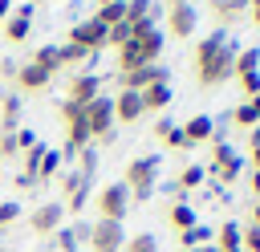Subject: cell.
Returning <instances> with one entry per match:
<instances>
[{
    "instance_id": "obj_19",
    "label": "cell",
    "mask_w": 260,
    "mask_h": 252,
    "mask_svg": "<svg viewBox=\"0 0 260 252\" xmlns=\"http://www.w3.org/2000/svg\"><path fill=\"white\" fill-rule=\"evenodd\" d=\"M183 138H187V146H195V142H207V138H215V122L207 118V114H195V118H187L183 126Z\"/></svg>"
},
{
    "instance_id": "obj_31",
    "label": "cell",
    "mask_w": 260,
    "mask_h": 252,
    "mask_svg": "<svg viewBox=\"0 0 260 252\" xmlns=\"http://www.w3.org/2000/svg\"><path fill=\"white\" fill-rule=\"evenodd\" d=\"M57 171H61V154H57V150H45V159H41V167H37V183H49Z\"/></svg>"
},
{
    "instance_id": "obj_58",
    "label": "cell",
    "mask_w": 260,
    "mask_h": 252,
    "mask_svg": "<svg viewBox=\"0 0 260 252\" xmlns=\"http://www.w3.org/2000/svg\"><path fill=\"white\" fill-rule=\"evenodd\" d=\"M0 248H4V244H0Z\"/></svg>"
},
{
    "instance_id": "obj_26",
    "label": "cell",
    "mask_w": 260,
    "mask_h": 252,
    "mask_svg": "<svg viewBox=\"0 0 260 252\" xmlns=\"http://www.w3.org/2000/svg\"><path fill=\"white\" fill-rule=\"evenodd\" d=\"M93 20L106 24V28L122 24V20H126V0H118V4H98V16H93Z\"/></svg>"
},
{
    "instance_id": "obj_44",
    "label": "cell",
    "mask_w": 260,
    "mask_h": 252,
    "mask_svg": "<svg viewBox=\"0 0 260 252\" xmlns=\"http://www.w3.org/2000/svg\"><path fill=\"white\" fill-rule=\"evenodd\" d=\"M16 69H20L16 61H8V57L0 61V77H4V81H12V77H16Z\"/></svg>"
},
{
    "instance_id": "obj_52",
    "label": "cell",
    "mask_w": 260,
    "mask_h": 252,
    "mask_svg": "<svg viewBox=\"0 0 260 252\" xmlns=\"http://www.w3.org/2000/svg\"><path fill=\"white\" fill-rule=\"evenodd\" d=\"M252 163H256V171H260V146H256V150H252Z\"/></svg>"
},
{
    "instance_id": "obj_35",
    "label": "cell",
    "mask_w": 260,
    "mask_h": 252,
    "mask_svg": "<svg viewBox=\"0 0 260 252\" xmlns=\"http://www.w3.org/2000/svg\"><path fill=\"white\" fill-rule=\"evenodd\" d=\"M53 244H57L61 252H77V240H73V228H65V224H61V228L53 232Z\"/></svg>"
},
{
    "instance_id": "obj_3",
    "label": "cell",
    "mask_w": 260,
    "mask_h": 252,
    "mask_svg": "<svg viewBox=\"0 0 260 252\" xmlns=\"http://www.w3.org/2000/svg\"><path fill=\"white\" fill-rule=\"evenodd\" d=\"M61 118H65V150H61V159L65 154H81V150H89V126H85V114H81V106H73V102H61Z\"/></svg>"
},
{
    "instance_id": "obj_25",
    "label": "cell",
    "mask_w": 260,
    "mask_h": 252,
    "mask_svg": "<svg viewBox=\"0 0 260 252\" xmlns=\"http://www.w3.org/2000/svg\"><path fill=\"white\" fill-rule=\"evenodd\" d=\"M28 61H32L37 69H45L49 77H53V73L61 69V57H57V45H41V49H37V53H32Z\"/></svg>"
},
{
    "instance_id": "obj_55",
    "label": "cell",
    "mask_w": 260,
    "mask_h": 252,
    "mask_svg": "<svg viewBox=\"0 0 260 252\" xmlns=\"http://www.w3.org/2000/svg\"><path fill=\"white\" fill-rule=\"evenodd\" d=\"M98 4H118V0H98Z\"/></svg>"
},
{
    "instance_id": "obj_40",
    "label": "cell",
    "mask_w": 260,
    "mask_h": 252,
    "mask_svg": "<svg viewBox=\"0 0 260 252\" xmlns=\"http://www.w3.org/2000/svg\"><path fill=\"white\" fill-rule=\"evenodd\" d=\"M93 171H98V154H93V150H81V175L93 179Z\"/></svg>"
},
{
    "instance_id": "obj_7",
    "label": "cell",
    "mask_w": 260,
    "mask_h": 252,
    "mask_svg": "<svg viewBox=\"0 0 260 252\" xmlns=\"http://www.w3.org/2000/svg\"><path fill=\"white\" fill-rule=\"evenodd\" d=\"M126 248V232H122V224H114V219H98L93 228H89V252H122Z\"/></svg>"
},
{
    "instance_id": "obj_9",
    "label": "cell",
    "mask_w": 260,
    "mask_h": 252,
    "mask_svg": "<svg viewBox=\"0 0 260 252\" xmlns=\"http://www.w3.org/2000/svg\"><path fill=\"white\" fill-rule=\"evenodd\" d=\"M61 219H65V203L49 199V203L32 207V215H28V228H32V236H53V232L61 228Z\"/></svg>"
},
{
    "instance_id": "obj_23",
    "label": "cell",
    "mask_w": 260,
    "mask_h": 252,
    "mask_svg": "<svg viewBox=\"0 0 260 252\" xmlns=\"http://www.w3.org/2000/svg\"><path fill=\"white\" fill-rule=\"evenodd\" d=\"M179 244H183V252H195V248L211 244V228H207V224H195V228L179 232Z\"/></svg>"
},
{
    "instance_id": "obj_17",
    "label": "cell",
    "mask_w": 260,
    "mask_h": 252,
    "mask_svg": "<svg viewBox=\"0 0 260 252\" xmlns=\"http://www.w3.org/2000/svg\"><path fill=\"white\" fill-rule=\"evenodd\" d=\"M12 85H16V93H37V89H45V85H49V73H45V69H37L32 61H24V65L16 69V77H12Z\"/></svg>"
},
{
    "instance_id": "obj_20",
    "label": "cell",
    "mask_w": 260,
    "mask_h": 252,
    "mask_svg": "<svg viewBox=\"0 0 260 252\" xmlns=\"http://www.w3.org/2000/svg\"><path fill=\"white\" fill-rule=\"evenodd\" d=\"M16 122H20V93L12 89V93L0 98V134H12Z\"/></svg>"
},
{
    "instance_id": "obj_24",
    "label": "cell",
    "mask_w": 260,
    "mask_h": 252,
    "mask_svg": "<svg viewBox=\"0 0 260 252\" xmlns=\"http://www.w3.org/2000/svg\"><path fill=\"white\" fill-rule=\"evenodd\" d=\"M215 248H219V252H244V248H240V224H232V219L219 224V232H215Z\"/></svg>"
},
{
    "instance_id": "obj_14",
    "label": "cell",
    "mask_w": 260,
    "mask_h": 252,
    "mask_svg": "<svg viewBox=\"0 0 260 252\" xmlns=\"http://www.w3.org/2000/svg\"><path fill=\"white\" fill-rule=\"evenodd\" d=\"M61 191H65V211H81L89 199V179L81 171H69V175H61Z\"/></svg>"
},
{
    "instance_id": "obj_15",
    "label": "cell",
    "mask_w": 260,
    "mask_h": 252,
    "mask_svg": "<svg viewBox=\"0 0 260 252\" xmlns=\"http://www.w3.org/2000/svg\"><path fill=\"white\" fill-rule=\"evenodd\" d=\"M146 110H142V93H134V89H118L114 93V122H122V126H130V122H138Z\"/></svg>"
},
{
    "instance_id": "obj_51",
    "label": "cell",
    "mask_w": 260,
    "mask_h": 252,
    "mask_svg": "<svg viewBox=\"0 0 260 252\" xmlns=\"http://www.w3.org/2000/svg\"><path fill=\"white\" fill-rule=\"evenodd\" d=\"M252 191H260V171H256V175H252Z\"/></svg>"
},
{
    "instance_id": "obj_5",
    "label": "cell",
    "mask_w": 260,
    "mask_h": 252,
    "mask_svg": "<svg viewBox=\"0 0 260 252\" xmlns=\"http://www.w3.org/2000/svg\"><path fill=\"white\" fill-rule=\"evenodd\" d=\"M236 53H240V49H236V41H228V45H223V49H219L203 69H195L199 85H219V81H228V77H232V65H236Z\"/></svg>"
},
{
    "instance_id": "obj_42",
    "label": "cell",
    "mask_w": 260,
    "mask_h": 252,
    "mask_svg": "<svg viewBox=\"0 0 260 252\" xmlns=\"http://www.w3.org/2000/svg\"><path fill=\"white\" fill-rule=\"evenodd\" d=\"M16 146H20V154L32 150V146H37V134H32V130H16Z\"/></svg>"
},
{
    "instance_id": "obj_59",
    "label": "cell",
    "mask_w": 260,
    "mask_h": 252,
    "mask_svg": "<svg viewBox=\"0 0 260 252\" xmlns=\"http://www.w3.org/2000/svg\"><path fill=\"white\" fill-rule=\"evenodd\" d=\"M0 252H4V248H0Z\"/></svg>"
},
{
    "instance_id": "obj_18",
    "label": "cell",
    "mask_w": 260,
    "mask_h": 252,
    "mask_svg": "<svg viewBox=\"0 0 260 252\" xmlns=\"http://www.w3.org/2000/svg\"><path fill=\"white\" fill-rule=\"evenodd\" d=\"M228 41H232V37H228V28H215V33H207V37L195 45V69H203V65H207V61H211V57H215V53H219Z\"/></svg>"
},
{
    "instance_id": "obj_34",
    "label": "cell",
    "mask_w": 260,
    "mask_h": 252,
    "mask_svg": "<svg viewBox=\"0 0 260 252\" xmlns=\"http://www.w3.org/2000/svg\"><path fill=\"white\" fill-rule=\"evenodd\" d=\"M130 37H134V24H126V20H122V24H114V28H110V41H106V45L122 49V45H126Z\"/></svg>"
},
{
    "instance_id": "obj_13",
    "label": "cell",
    "mask_w": 260,
    "mask_h": 252,
    "mask_svg": "<svg viewBox=\"0 0 260 252\" xmlns=\"http://www.w3.org/2000/svg\"><path fill=\"white\" fill-rule=\"evenodd\" d=\"M98 93H102V77H98V73H77V77L69 81L65 102H73V106H81V110H85V106H89Z\"/></svg>"
},
{
    "instance_id": "obj_29",
    "label": "cell",
    "mask_w": 260,
    "mask_h": 252,
    "mask_svg": "<svg viewBox=\"0 0 260 252\" xmlns=\"http://www.w3.org/2000/svg\"><path fill=\"white\" fill-rule=\"evenodd\" d=\"M199 183H203V167H183L179 179H175V191L183 195V191H195Z\"/></svg>"
},
{
    "instance_id": "obj_22",
    "label": "cell",
    "mask_w": 260,
    "mask_h": 252,
    "mask_svg": "<svg viewBox=\"0 0 260 252\" xmlns=\"http://www.w3.org/2000/svg\"><path fill=\"white\" fill-rule=\"evenodd\" d=\"M211 12H215V20L228 28V24H236V20L248 12V0H211Z\"/></svg>"
},
{
    "instance_id": "obj_50",
    "label": "cell",
    "mask_w": 260,
    "mask_h": 252,
    "mask_svg": "<svg viewBox=\"0 0 260 252\" xmlns=\"http://www.w3.org/2000/svg\"><path fill=\"white\" fill-rule=\"evenodd\" d=\"M167 8H179V4H191V0H162Z\"/></svg>"
},
{
    "instance_id": "obj_21",
    "label": "cell",
    "mask_w": 260,
    "mask_h": 252,
    "mask_svg": "<svg viewBox=\"0 0 260 252\" xmlns=\"http://www.w3.org/2000/svg\"><path fill=\"white\" fill-rule=\"evenodd\" d=\"M167 106H171V81H158V85L142 89V110H146V114H158V110H167Z\"/></svg>"
},
{
    "instance_id": "obj_39",
    "label": "cell",
    "mask_w": 260,
    "mask_h": 252,
    "mask_svg": "<svg viewBox=\"0 0 260 252\" xmlns=\"http://www.w3.org/2000/svg\"><path fill=\"white\" fill-rule=\"evenodd\" d=\"M162 142H167L171 150H183V146H187V138H183V130H179V126H171V130L162 134Z\"/></svg>"
},
{
    "instance_id": "obj_54",
    "label": "cell",
    "mask_w": 260,
    "mask_h": 252,
    "mask_svg": "<svg viewBox=\"0 0 260 252\" xmlns=\"http://www.w3.org/2000/svg\"><path fill=\"white\" fill-rule=\"evenodd\" d=\"M195 252H219V248H215V244H203V248H195Z\"/></svg>"
},
{
    "instance_id": "obj_32",
    "label": "cell",
    "mask_w": 260,
    "mask_h": 252,
    "mask_svg": "<svg viewBox=\"0 0 260 252\" xmlns=\"http://www.w3.org/2000/svg\"><path fill=\"white\" fill-rule=\"evenodd\" d=\"M122 252H158V240L150 236V232H138V236H130L126 240V248Z\"/></svg>"
},
{
    "instance_id": "obj_46",
    "label": "cell",
    "mask_w": 260,
    "mask_h": 252,
    "mask_svg": "<svg viewBox=\"0 0 260 252\" xmlns=\"http://www.w3.org/2000/svg\"><path fill=\"white\" fill-rule=\"evenodd\" d=\"M248 146H252V150L260 146V126H252V130H248Z\"/></svg>"
},
{
    "instance_id": "obj_8",
    "label": "cell",
    "mask_w": 260,
    "mask_h": 252,
    "mask_svg": "<svg viewBox=\"0 0 260 252\" xmlns=\"http://www.w3.org/2000/svg\"><path fill=\"white\" fill-rule=\"evenodd\" d=\"M118 81H122V89L142 93V89H150V85H158V81H171V73H167V65H138V69H130V73H118Z\"/></svg>"
},
{
    "instance_id": "obj_1",
    "label": "cell",
    "mask_w": 260,
    "mask_h": 252,
    "mask_svg": "<svg viewBox=\"0 0 260 252\" xmlns=\"http://www.w3.org/2000/svg\"><path fill=\"white\" fill-rule=\"evenodd\" d=\"M154 179H158V154H138V159L126 163L122 183H126L130 199H150L154 195Z\"/></svg>"
},
{
    "instance_id": "obj_6",
    "label": "cell",
    "mask_w": 260,
    "mask_h": 252,
    "mask_svg": "<svg viewBox=\"0 0 260 252\" xmlns=\"http://www.w3.org/2000/svg\"><path fill=\"white\" fill-rule=\"evenodd\" d=\"M162 28H154L150 20L146 24H134V37H130V45L138 49V57H142V65H158V57H162Z\"/></svg>"
},
{
    "instance_id": "obj_4",
    "label": "cell",
    "mask_w": 260,
    "mask_h": 252,
    "mask_svg": "<svg viewBox=\"0 0 260 252\" xmlns=\"http://www.w3.org/2000/svg\"><path fill=\"white\" fill-rule=\"evenodd\" d=\"M126 211H130V191H126V183H106V187L98 191V215L122 224Z\"/></svg>"
},
{
    "instance_id": "obj_41",
    "label": "cell",
    "mask_w": 260,
    "mask_h": 252,
    "mask_svg": "<svg viewBox=\"0 0 260 252\" xmlns=\"http://www.w3.org/2000/svg\"><path fill=\"white\" fill-rule=\"evenodd\" d=\"M16 215H20V203H0V228H8Z\"/></svg>"
},
{
    "instance_id": "obj_38",
    "label": "cell",
    "mask_w": 260,
    "mask_h": 252,
    "mask_svg": "<svg viewBox=\"0 0 260 252\" xmlns=\"http://www.w3.org/2000/svg\"><path fill=\"white\" fill-rule=\"evenodd\" d=\"M236 81H240L244 93H252V98L260 93V69H256V73H244V77H236Z\"/></svg>"
},
{
    "instance_id": "obj_28",
    "label": "cell",
    "mask_w": 260,
    "mask_h": 252,
    "mask_svg": "<svg viewBox=\"0 0 260 252\" xmlns=\"http://www.w3.org/2000/svg\"><path fill=\"white\" fill-rule=\"evenodd\" d=\"M167 219H171V228H175V232H187V228H195V211H191L183 199H179V203L167 211Z\"/></svg>"
},
{
    "instance_id": "obj_37",
    "label": "cell",
    "mask_w": 260,
    "mask_h": 252,
    "mask_svg": "<svg viewBox=\"0 0 260 252\" xmlns=\"http://www.w3.org/2000/svg\"><path fill=\"white\" fill-rule=\"evenodd\" d=\"M20 146H16V130L12 134H0V159H16Z\"/></svg>"
},
{
    "instance_id": "obj_56",
    "label": "cell",
    "mask_w": 260,
    "mask_h": 252,
    "mask_svg": "<svg viewBox=\"0 0 260 252\" xmlns=\"http://www.w3.org/2000/svg\"><path fill=\"white\" fill-rule=\"evenodd\" d=\"M256 4H260V0H248V8H256Z\"/></svg>"
},
{
    "instance_id": "obj_45",
    "label": "cell",
    "mask_w": 260,
    "mask_h": 252,
    "mask_svg": "<svg viewBox=\"0 0 260 252\" xmlns=\"http://www.w3.org/2000/svg\"><path fill=\"white\" fill-rule=\"evenodd\" d=\"M171 126H175V122H171V118H158V122H154V134H158V138H162V134H167V130H171Z\"/></svg>"
},
{
    "instance_id": "obj_49",
    "label": "cell",
    "mask_w": 260,
    "mask_h": 252,
    "mask_svg": "<svg viewBox=\"0 0 260 252\" xmlns=\"http://www.w3.org/2000/svg\"><path fill=\"white\" fill-rule=\"evenodd\" d=\"M252 228H260V203H256V211H252Z\"/></svg>"
},
{
    "instance_id": "obj_16",
    "label": "cell",
    "mask_w": 260,
    "mask_h": 252,
    "mask_svg": "<svg viewBox=\"0 0 260 252\" xmlns=\"http://www.w3.org/2000/svg\"><path fill=\"white\" fill-rule=\"evenodd\" d=\"M240 167H244V159H240L228 142H215V150H211V171H215L223 183H232V179L240 175Z\"/></svg>"
},
{
    "instance_id": "obj_10",
    "label": "cell",
    "mask_w": 260,
    "mask_h": 252,
    "mask_svg": "<svg viewBox=\"0 0 260 252\" xmlns=\"http://www.w3.org/2000/svg\"><path fill=\"white\" fill-rule=\"evenodd\" d=\"M69 41H73V45H81L85 53H98V49L110 41V28H106V24H98V20H77V24L69 28Z\"/></svg>"
},
{
    "instance_id": "obj_43",
    "label": "cell",
    "mask_w": 260,
    "mask_h": 252,
    "mask_svg": "<svg viewBox=\"0 0 260 252\" xmlns=\"http://www.w3.org/2000/svg\"><path fill=\"white\" fill-rule=\"evenodd\" d=\"M69 228H73V240H77V244H89V228H93V224H81V219H77V224H69Z\"/></svg>"
},
{
    "instance_id": "obj_12",
    "label": "cell",
    "mask_w": 260,
    "mask_h": 252,
    "mask_svg": "<svg viewBox=\"0 0 260 252\" xmlns=\"http://www.w3.org/2000/svg\"><path fill=\"white\" fill-rule=\"evenodd\" d=\"M195 28H199V12H195V4H179V8H167V33H171V37L187 41Z\"/></svg>"
},
{
    "instance_id": "obj_48",
    "label": "cell",
    "mask_w": 260,
    "mask_h": 252,
    "mask_svg": "<svg viewBox=\"0 0 260 252\" xmlns=\"http://www.w3.org/2000/svg\"><path fill=\"white\" fill-rule=\"evenodd\" d=\"M248 12H252V24L260 28V4H256V8H248Z\"/></svg>"
},
{
    "instance_id": "obj_2",
    "label": "cell",
    "mask_w": 260,
    "mask_h": 252,
    "mask_svg": "<svg viewBox=\"0 0 260 252\" xmlns=\"http://www.w3.org/2000/svg\"><path fill=\"white\" fill-rule=\"evenodd\" d=\"M81 114H85V126H89V138H93V142H110V138H114V126H118V122H114V98L98 93Z\"/></svg>"
},
{
    "instance_id": "obj_11",
    "label": "cell",
    "mask_w": 260,
    "mask_h": 252,
    "mask_svg": "<svg viewBox=\"0 0 260 252\" xmlns=\"http://www.w3.org/2000/svg\"><path fill=\"white\" fill-rule=\"evenodd\" d=\"M28 33H32V4L24 0V4H16V8L8 12V20H4V41H8V45H20V41H28Z\"/></svg>"
},
{
    "instance_id": "obj_57",
    "label": "cell",
    "mask_w": 260,
    "mask_h": 252,
    "mask_svg": "<svg viewBox=\"0 0 260 252\" xmlns=\"http://www.w3.org/2000/svg\"><path fill=\"white\" fill-rule=\"evenodd\" d=\"M28 4H32V0H28Z\"/></svg>"
},
{
    "instance_id": "obj_47",
    "label": "cell",
    "mask_w": 260,
    "mask_h": 252,
    "mask_svg": "<svg viewBox=\"0 0 260 252\" xmlns=\"http://www.w3.org/2000/svg\"><path fill=\"white\" fill-rule=\"evenodd\" d=\"M8 12H12V0H0V24L8 20Z\"/></svg>"
},
{
    "instance_id": "obj_53",
    "label": "cell",
    "mask_w": 260,
    "mask_h": 252,
    "mask_svg": "<svg viewBox=\"0 0 260 252\" xmlns=\"http://www.w3.org/2000/svg\"><path fill=\"white\" fill-rule=\"evenodd\" d=\"M252 110H256V118H260V93H256V98H252Z\"/></svg>"
},
{
    "instance_id": "obj_30",
    "label": "cell",
    "mask_w": 260,
    "mask_h": 252,
    "mask_svg": "<svg viewBox=\"0 0 260 252\" xmlns=\"http://www.w3.org/2000/svg\"><path fill=\"white\" fill-rule=\"evenodd\" d=\"M57 57H61V65H81V61H89V53H85L81 45H73V41L57 45Z\"/></svg>"
},
{
    "instance_id": "obj_27",
    "label": "cell",
    "mask_w": 260,
    "mask_h": 252,
    "mask_svg": "<svg viewBox=\"0 0 260 252\" xmlns=\"http://www.w3.org/2000/svg\"><path fill=\"white\" fill-rule=\"evenodd\" d=\"M256 69H260V49H240L236 65H232V77H244V73H256Z\"/></svg>"
},
{
    "instance_id": "obj_36",
    "label": "cell",
    "mask_w": 260,
    "mask_h": 252,
    "mask_svg": "<svg viewBox=\"0 0 260 252\" xmlns=\"http://www.w3.org/2000/svg\"><path fill=\"white\" fill-rule=\"evenodd\" d=\"M240 248L244 252H260V228H240Z\"/></svg>"
},
{
    "instance_id": "obj_33",
    "label": "cell",
    "mask_w": 260,
    "mask_h": 252,
    "mask_svg": "<svg viewBox=\"0 0 260 252\" xmlns=\"http://www.w3.org/2000/svg\"><path fill=\"white\" fill-rule=\"evenodd\" d=\"M232 122H236V126H248V130H252V126H260V118H256L252 102H240V106L232 110Z\"/></svg>"
}]
</instances>
